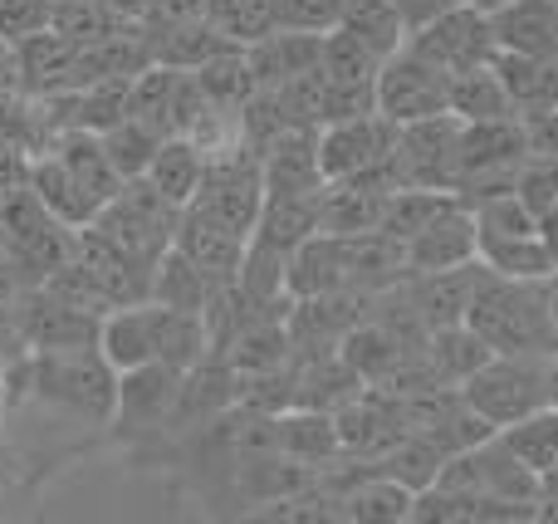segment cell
<instances>
[{
	"label": "cell",
	"mask_w": 558,
	"mask_h": 524,
	"mask_svg": "<svg viewBox=\"0 0 558 524\" xmlns=\"http://www.w3.org/2000/svg\"><path fill=\"white\" fill-rule=\"evenodd\" d=\"M10 378L20 382V398L54 407L64 417L84 422V427H113L118 412V368L88 349H54V353H25L10 363Z\"/></svg>",
	"instance_id": "6da1fadb"
},
{
	"label": "cell",
	"mask_w": 558,
	"mask_h": 524,
	"mask_svg": "<svg viewBox=\"0 0 558 524\" xmlns=\"http://www.w3.org/2000/svg\"><path fill=\"white\" fill-rule=\"evenodd\" d=\"M465 324H471L495 353L558 358V324H554L549 280H510V275L485 270Z\"/></svg>",
	"instance_id": "7a4b0ae2"
},
{
	"label": "cell",
	"mask_w": 558,
	"mask_h": 524,
	"mask_svg": "<svg viewBox=\"0 0 558 524\" xmlns=\"http://www.w3.org/2000/svg\"><path fill=\"white\" fill-rule=\"evenodd\" d=\"M0 245L15 260L20 284L35 290L74 255V231L39 202L35 186L15 182V186H0Z\"/></svg>",
	"instance_id": "3957f363"
},
{
	"label": "cell",
	"mask_w": 558,
	"mask_h": 524,
	"mask_svg": "<svg viewBox=\"0 0 558 524\" xmlns=\"http://www.w3.org/2000/svg\"><path fill=\"white\" fill-rule=\"evenodd\" d=\"M554 373L558 358H520V353H495L481 373L461 382V398L490 422L495 431L524 422L530 412L554 407Z\"/></svg>",
	"instance_id": "277c9868"
},
{
	"label": "cell",
	"mask_w": 558,
	"mask_h": 524,
	"mask_svg": "<svg viewBox=\"0 0 558 524\" xmlns=\"http://www.w3.org/2000/svg\"><path fill=\"white\" fill-rule=\"evenodd\" d=\"M177 221H182V206H172L162 192H157L147 176H133V182L118 186V196L98 211L94 226H104L123 251H133L143 265H157L167 251H172Z\"/></svg>",
	"instance_id": "5b68a950"
},
{
	"label": "cell",
	"mask_w": 558,
	"mask_h": 524,
	"mask_svg": "<svg viewBox=\"0 0 558 524\" xmlns=\"http://www.w3.org/2000/svg\"><path fill=\"white\" fill-rule=\"evenodd\" d=\"M373 94H377V113L392 118L397 127L422 123V118H436V113H451V74L436 69L432 59H422L407 45L383 59Z\"/></svg>",
	"instance_id": "8992f818"
},
{
	"label": "cell",
	"mask_w": 558,
	"mask_h": 524,
	"mask_svg": "<svg viewBox=\"0 0 558 524\" xmlns=\"http://www.w3.org/2000/svg\"><path fill=\"white\" fill-rule=\"evenodd\" d=\"M456 143H461V118L436 113L422 123H407L397 133V147L387 157L392 192L402 186H426V192H451L456 186Z\"/></svg>",
	"instance_id": "52a82bcc"
},
{
	"label": "cell",
	"mask_w": 558,
	"mask_h": 524,
	"mask_svg": "<svg viewBox=\"0 0 558 524\" xmlns=\"http://www.w3.org/2000/svg\"><path fill=\"white\" fill-rule=\"evenodd\" d=\"M407 49H416L422 59H432L436 69L446 74H465V69H481V64H495L500 54V39H495V25L481 5H456L446 15L426 20L422 29L407 35Z\"/></svg>",
	"instance_id": "ba28073f"
},
{
	"label": "cell",
	"mask_w": 558,
	"mask_h": 524,
	"mask_svg": "<svg viewBox=\"0 0 558 524\" xmlns=\"http://www.w3.org/2000/svg\"><path fill=\"white\" fill-rule=\"evenodd\" d=\"M397 133H402V127L383 113L324 123L318 127V167H324V182H353V176L383 172L397 147Z\"/></svg>",
	"instance_id": "9c48e42d"
},
{
	"label": "cell",
	"mask_w": 558,
	"mask_h": 524,
	"mask_svg": "<svg viewBox=\"0 0 558 524\" xmlns=\"http://www.w3.org/2000/svg\"><path fill=\"white\" fill-rule=\"evenodd\" d=\"M192 206L211 211L216 221H226L231 231L255 235V221H260V206H265L260 157H255L251 147H241V153H231V157H216V162H206L202 192H196Z\"/></svg>",
	"instance_id": "30bf717a"
},
{
	"label": "cell",
	"mask_w": 558,
	"mask_h": 524,
	"mask_svg": "<svg viewBox=\"0 0 558 524\" xmlns=\"http://www.w3.org/2000/svg\"><path fill=\"white\" fill-rule=\"evenodd\" d=\"M74 260L88 270V280L98 284V294L108 300V309L118 304H137L153 294V265H143L133 251L113 241L104 226H78L74 231Z\"/></svg>",
	"instance_id": "8fae6325"
},
{
	"label": "cell",
	"mask_w": 558,
	"mask_h": 524,
	"mask_svg": "<svg viewBox=\"0 0 558 524\" xmlns=\"http://www.w3.org/2000/svg\"><path fill=\"white\" fill-rule=\"evenodd\" d=\"M481 260V231H475V211L461 196H446L432 211V221L407 241V270H456V265Z\"/></svg>",
	"instance_id": "7c38bea8"
},
{
	"label": "cell",
	"mask_w": 558,
	"mask_h": 524,
	"mask_svg": "<svg viewBox=\"0 0 558 524\" xmlns=\"http://www.w3.org/2000/svg\"><path fill=\"white\" fill-rule=\"evenodd\" d=\"M186 373L172 363H143V368L118 373V431H162L172 427L177 402H182Z\"/></svg>",
	"instance_id": "4fadbf2b"
},
{
	"label": "cell",
	"mask_w": 558,
	"mask_h": 524,
	"mask_svg": "<svg viewBox=\"0 0 558 524\" xmlns=\"http://www.w3.org/2000/svg\"><path fill=\"white\" fill-rule=\"evenodd\" d=\"M485 270H490L485 260H471V265H456V270L407 275L402 290H407V300H412V309L422 314L426 333L471 319V304H475V290H481Z\"/></svg>",
	"instance_id": "5bb4252c"
},
{
	"label": "cell",
	"mask_w": 558,
	"mask_h": 524,
	"mask_svg": "<svg viewBox=\"0 0 558 524\" xmlns=\"http://www.w3.org/2000/svg\"><path fill=\"white\" fill-rule=\"evenodd\" d=\"M172 245L192 265H202V270L211 275L216 284H231L235 275H241V260H245V245H251V235L231 231V226L216 221V216L202 211V206H182V221H177Z\"/></svg>",
	"instance_id": "9a60e30c"
},
{
	"label": "cell",
	"mask_w": 558,
	"mask_h": 524,
	"mask_svg": "<svg viewBox=\"0 0 558 524\" xmlns=\"http://www.w3.org/2000/svg\"><path fill=\"white\" fill-rule=\"evenodd\" d=\"M98 353L113 363L118 373L157 363V304L137 300V304H118L98 319Z\"/></svg>",
	"instance_id": "2e32d148"
},
{
	"label": "cell",
	"mask_w": 558,
	"mask_h": 524,
	"mask_svg": "<svg viewBox=\"0 0 558 524\" xmlns=\"http://www.w3.org/2000/svg\"><path fill=\"white\" fill-rule=\"evenodd\" d=\"M265 192H318L324 167H318V127H284L260 153Z\"/></svg>",
	"instance_id": "e0dca14e"
},
{
	"label": "cell",
	"mask_w": 558,
	"mask_h": 524,
	"mask_svg": "<svg viewBox=\"0 0 558 524\" xmlns=\"http://www.w3.org/2000/svg\"><path fill=\"white\" fill-rule=\"evenodd\" d=\"M284 290L289 300H318L333 290H353L348 284V255H343V235H308L284 270Z\"/></svg>",
	"instance_id": "ac0fdd59"
},
{
	"label": "cell",
	"mask_w": 558,
	"mask_h": 524,
	"mask_svg": "<svg viewBox=\"0 0 558 524\" xmlns=\"http://www.w3.org/2000/svg\"><path fill=\"white\" fill-rule=\"evenodd\" d=\"M475 466V476H481V490L490 500H500V505H520L534 515V500H539V476H534L530 466H524L520 456H514L510 447L500 441V431L495 437H485L475 451H465Z\"/></svg>",
	"instance_id": "d6986e66"
},
{
	"label": "cell",
	"mask_w": 558,
	"mask_h": 524,
	"mask_svg": "<svg viewBox=\"0 0 558 524\" xmlns=\"http://www.w3.org/2000/svg\"><path fill=\"white\" fill-rule=\"evenodd\" d=\"M318 49H324V35H308V29H270L265 39L245 45V59H251L255 88H279L284 78L304 74V69L318 64Z\"/></svg>",
	"instance_id": "ffe728a7"
},
{
	"label": "cell",
	"mask_w": 558,
	"mask_h": 524,
	"mask_svg": "<svg viewBox=\"0 0 558 524\" xmlns=\"http://www.w3.org/2000/svg\"><path fill=\"white\" fill-rule=\"evenodd\" d=\"M387 192L373 182H324L318 192V231L324 235H367L383 226Z\"/></svg>",
	"instance_id": "44dd1931"
},
{
	"label": "cell",
	"mask_w": 558,
	"mask_h": 524,
	"mask_svg": "<svg viewBox=\"0 0 558 524\" xmlns=\"http://www.w3.org/2000/svg\"><path fill=\"white\" fill-rule=\"evenodd\" d=\"M495 39L510 54H554L558 59V0H510L490 15Z\"/></svg>",
	"instance_id": "7402d4cb"
},
{
	"label": "cell",
	"mask_w": 558,
	"mask_h": 524,
	"mask_svg": "<svg viewBox=\"0 0 558 524\" xmlns=\"http://www.w3.org/2000/svg\"><path fill=\"white\" fill-rule=\"evenodd\" d=\"M318 192H324V186H318ZM318 192H265L260 221H255L251 241L294 255L308 235H318Z\"/></svg>",
	"instance_id": "603a6c76"
},
{
	"label": "cell",
	"mask_w": 558,
	"mask_h": 524,
	"mask_svg": "<svg viewBox=\"0 0 558 524\" xmlns=\"http://www.w3.org/2000/svg\"><path fill=\"white\" fill-rule=\"evenodd\" d=\"M495 74H500L505 94H510L514 113H549L558 108V59L554 54H495Z\"/></svg>",
	"instance_id": "cb8c5ba5"
},
{
	"label": "cell",
	"mask_w": 558,
	"mask_h": 524,
	"mask_svg": "<svg viewBox=\"0 0 558 524\" xmlns=\"http://www.w3.org/2000/svg\"><path fill=\"white\" fill-rule=\"evenodd\" d=\"M481 260L495 275H510V280H554L558 275L554 245L544 231H481Z\"/></svg>",
	"instance_id": "d4e9b609"
},
{
	"label": "cell",
	"mask_w": 558,
	"mask_h": 524,
	"mask_svg": "<svg viewBox=\"0 0 558 524\" xmlns=\"http://www.w3.org/2000/svg\"><path fill=\"white\" fill-rule=\"evenodd\" d=\"M422 358L441 388H461L471 373H481L495 358V349L471 329V324H451V329H432L422 343Z\"/></svg>",
	"instance_id": "484cf974"
},
{
	"label": "cell",
	"mask_w": 558,
	"mask_h": 524,
	"mask_svg": "<svg viewBox=\"0 0 558 524\" xmlns=\"http://www.w3.org/2000/svg\"><path fill=\"white\" fill-rule=\"evenodd\" d=\"M54 157L64 162V172L74 176L78 186H84L94 202H113L118 186H123V176L113 172V162H108L104 143H98V133H88V127H64L54 143Z\"/></svg>",
	"instance_id": "4316f807"
},
{
	"label": "cell",
	"mask_w": 558,
	"mask_h": 524,
	"mask_svg": "<svg viewBox=\"0 0 558 524\" xmlns=\"http://www.w3.org/2000/svg\"><path fill=\"white\" fill-rule=\"evenodd\" d=\"M412 490L402 480L383 476V471H363L357 480H348L343 490V520H357V524H402L412 520Z\"/></svg>",
	"instance_id": "83f0119b"
},
{
	"label": "cell",
	"mask_w": 558,
	"mask_h": 524,
	"mask_svg": "<svg viewBox=\"0 0 558 524\" xmlns=\"http://www.w3.org/2000/svg\"><path fill=\"white\" fill-rule=\"evenodd\" d=\"M29 186L39 192V202L49 206V211L59 216V221L69 226V231H78V226H94L98 211H104V202H94V196L84 192V186L74 182V176L64 172V162H59L54 153L35 157L29 162Z\"/></svg>",
	"instance_id": "f1b7e54d"
},
{
	"label": "cell",
	"mask_w": 558,
	"mask_h": 524,
	"mask_svg": "<svg viewBox=\"0 0 558 524\" xmlns=\"http://www.w3.org/2000/svg\"><path fill=\"white\" fill-rule=\"evenodd\" d=\"M206 176V153L192 143V137H162L153 167H147V182L167 196L172 206H192L196 192H202Z\"/></svg>",
	"instance_id": "f546056e"
},
{
	"label": "cell",
	"mask_w": 558,
	"mask_h": 524,
	"mask_svg": "<svg viewBox=\"0 0 558 524\" xmlns=\"http://www.w3.org/2000/svg\"><path fill=\"white\" fill-rule=\"evenodd\" d=\"M221 290V284L211 280V275L202 270V265H192L182 251H167L162 260L153 265V294L147 300L167 304V309H186V314H206V304H211V294Z\"/></svg>",
	"instance_id": "4dcf8cb0"
},
{
	"label": "cell",
	"mask_w": 558,
	"mask_h": 524,
	"mask_svg": "<svg viewBox=\"0 0 558 524\" xmlns=\"http://www.w3.org/2000/svg\"><path fill=\"white\" fill-rule=\"evenodd\" d=\"M446 451L436 447L432 437H426V431H407V437H397L392 447L383 451V456L373 461L377 471H383V476H392V480H402L407 490H426V486H436V476H441V466H446Z\"/></svg>",
	"instance_id": "1f68e13d"
},
{
	"label": "cell",
	"mask_w": 558,
	"mask_h": 524,
	"mask_svg": "<svg viewBox=\"0 0 558 524\" xmlns=\"http://www.w3.org/2000/svg\"><path fill=\"white\" fill-rule=\"evenodd\" d=\"M192 74H196V84H202L206 103L226 108V113H241L255 94V74H251V59H245V45L221 49V54L206 59L202 69H192Z\"/></svg>",
	"instance_id": "d6a6232c"
},
{
	"label": "cell",
	"mask_w": 558,
	"mask_h": 524,
	"mask_svg": "<svg viewBox=\"0 0 558 524\" xmlns=\"http://www.w3.org/2000/svg\"><path fill=\"white\" fill-rule=\"evenodd\" d=\"M451 113L461 123H490V118H520L505 94L500 74L495 64H481V69H465V74H451Z\"/></svg>",
	"instance_id": "836d02e7"
},
{
	"label": "cell",
	"mask_w": 558,
	"mask_h": 524,
	"mask_svg": "<svg viewBox=\"0 0 558 524\" xmlns=\"http://www.w3.org/2000/svg\"><path fill=\"white\" fill-rule=\"evenodd\" d=\"M338 29L357 35L377 59L397 54V49L407 45V20H402V10H397L392 0H348Z\"/></svg>",
	"instance_id": "e575fe53"
},
{
	"label": "cell",
	"mask_w": 558,
	"mask_h": 524,
	"mask_svg": "<svg viewBox=\"0 0 558 524\" xmlns=\"http://www.w3.org/2000/svg\"><path fill=\"white\" fill-rule=\"evenodd\" d=\"M98 143H104L108 162H113V172L123 176V182H133V176H147V167H153L157 147H162V133L157 127H147L143 118L123 113L113 127H104L98 133Z\"/></svg>",
	"instance_id": "d590c367"
},
{
	"label": "cell",
	"mask_w": 558,
	"mask_h": 524,
	"mask_svg": "<svg viewBox=\"0 0 558 524\" xmlns=\"http://www.w3.org/2000/svg\"><path fill=\"white\" fill-rule=\"evenodd\" d=\"M318 69H324V78L338 88H373L383 59H377L357 35H348V29H328L324 49H318Z\"/></svg>",
	"instance_id": "8d00e7d4"
},
{
	"label": "cell",
	"mask_w": 558,
	"mask_h": 524,
	"mask_svg": "<svg viewBox=\"0 0 558 524\" xmlns=\"http://www.w3.org/2000/svg\"><path fill=\"white\" fill-rule=\"evenodd\" d=\"M500 441L534 476H544L549 466H558V407H539L524 422H514V427H500Z\"/></svg>",
	"instance_id": "74e56055"
},
{
	"label": "cell",
	"mask_w": 558,
	"mask_h": 524,
	"mask_svg": "<svg viewBox=\"0 0 558 524\" xmlns=\"http://www.w3.org/2000/svg\"><path fill=\"white\" fill-rule=\"evenodd\" d=\"M206 20L235 45H255L279 29V0H206Z\"/></svg>",
	"instance_id": "f35d334b"
},
{
	"label": "cell",
	"mask_w": 558,
	"mask_h": 524,
	"mask_svg": "<svg viewBox=\"0 0 558 524\" xmlns=\"http://www.w3.org/2000/svg\"><path fill=\"white\" fill-rule=\"evenodd\" d=\"M514 196H520L539 221H549L558 211V157H524L520 176H514Z\"/></svg>",
	"instance_id": "ab89813d"
},
{
	"label": "cell",
	"mask_w": 558,
	"mask_h": 524,
	"mask_svg": "<svg viewBox=\"0 0 558 524\" xmlns=\"http://www.w3.org/2000/svg\"><path fill=\"white\" fill-rule=\"evenodd\" d=\"M348 0H279V25L284 29H308V35H328L338 29Z\"/></svg>",
	"instance_id": "60d3db41"
},
{
	"label": "cell",
	"mask_w": 558,
	"mask_h": 524,
	"mask_svg": "<svg viewBox=\"0 0 558 524\" xmlns=\"http://www.w3.org/2000/svg\"><path fill=\"white\" fill-rule=\"evenodd\" d=\"M49 10H54V0H0V39L20 45V39L49 29Z\"/></svg>",
	"instance_id": "b9f144b4"
},
{
	"label": "cell",
	"mask_w": 558,
	"mask_h": 524,
	"mask_svg": "<svg viewBox=\"0 0 558 524\" xmlns=\"http://www.w3.org/2000/svg\"><path fill=\"white\" fill-rule=\"evenodd\" d=\"M524 137H530V157H558V108L549 113H524Z\"/></svg>",
	"instance_id": "7bdbcfd3"
},
{
	"label": "cell",
	"mask_w": 558,
	"mask_h": 524,
	"mask_svg": "<svg viewBox=\"0 0 558 524\" xmlns=\"http://www.w3.org/2000/svg\"><path fill=\"white\" fill-rule=\"evenodd\" d=\"M397 10H402V20H407V35L412 29H422L426 20H436V15H446V10H456V5H465V0H392Z\"/></svg>",
	"instance_id": "ee69618b"
},
{
	"label": "cell",
	"mask_w": 558,
	"mask_h": 524,
	"mask_svg": "<svg viewBox=\"0 0 558 524\" xmlns=\"http://www.w3.org/2000/svg\"><path fill=\"white\" fill-rule=\"evenodd\" d=\"M534 520H558V466L539 476V500H534Z\"/></svg>",
	"instance_id": "f6af8a7d"
},
{
	"label": "cell",
	"mask_w": 558,
	"mask_h": 524,
	"mask_svg": "<svg viewBox=\"0 0 558 524\" xmlns=\"http://www.w3.org/2000/svg\"><path fill=\"white\" fill-rule=\"evenodd\" d=\"M20 290H25V284H20V275H15V260H10L5 245H0V300H15Z\"/></svg>",
	"instance_id": "bcb514c9"
},
{
	"label": "cell",
	"mask_w": 558,
	"mask_h": 524,
	"mask_svg": "<svg viewBox=\"0 0 558 524\" xmlns=\"http://www.w3.org/2000/svg\"><path fill=\"white\" fill-rule=\"evenodd\" d=\"M544 235H549V245H554V260H558V211L544 221Z\"/></svg>",
	"instance_id": "7dc6e473"
},
{
	"label": "cell",
	"mask_w": 558,
	"mask_h": 524,
	"mask_svg": "<svg viewBox=\"0 0 558 524\" xmlns=\"http://www.w3.org/2000/svg\"><path fill=\"white\" fill-rule=\"evenodd\" d=\"M471 5H481L485 15H495V10H500V5H510V0H471Z\"/></svg>",
	"instance_id": "c3c4849f"
},
{
	"label": "cell",
	"mask_w": 558,
	"mask_h": 524,
	"mask_svg": "<svg viewBox=\"0 0 558 524\" xmlns=\"http://www.w3.org/2000/svg\"><path fill=\"white\" fill-rule=\"evenodd\" d=\"M5 388H10V363H0V407H5Z\"/></svg>",
	"instance_id": "681fc988"
},
{
	"label": "cell",
	"mask_w": 558,
	"mask_h": 524,
	"mask_svg": "<svg viewBox=\"0 0 558 524\" xmlns=\"http://www.w3.org/2000/svg\"><path fill=\"white\" fill-rule=\"evenodd\" d=\"M549 290H554V324H558V275L549 280Z\"/></svg>",
	"instance_id": "f907efd6"
},
{
	"label": "cell",
	"mask_w": 558,
	"mask_h": 524,
	"mask_svg": "<svg viewBox=\"0 0 558 524\" xmlns=\"http://www.w3.org/2000/svg\"><path fill=\"white\" fill-rule=\"evenodd\" d=\"M0 49H5V39H0Z\"/></svg>",
	"instance_id": "816d5d0a"
}]
</instances>
